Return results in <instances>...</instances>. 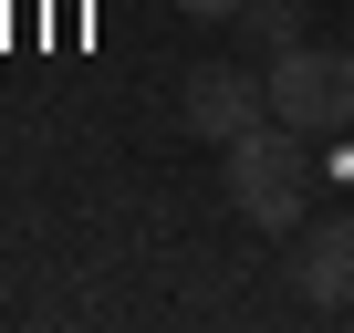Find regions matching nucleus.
<instances>
[{"label": "nucleus", "instance_id": "f257e3e1", "mask_svg": "<svg viewBox=\"0 0 354 333\" xmlns=\"http://www.w3.org/2000/svg\"><path fill=\"white\" fill-rule=\"evenodd\" d=\"M219 188L250 229H302V198H313V135L302 125H250L240 146H219Z\"/></svg>", "mask_w": 354, "mask_h": 333}, {"label": "nucleus", "instance_id": "f03ea898", "mask_svg": "<svg viewBox=\"0 0 354 333\" xmlns=\"http://www.w3.org/2000/svg\"><path fill=\"white\" fill-rule=\"evenodd\" d=\"M261 73H271V115L302 125L313 146L354 125V53H333V42H292V53H271Z\"/></svg>", "mask_w": 354, "mask_h": 333}, {"label": "nucleus", "instance_id": "7ed1b4c3", "mask_svg": "<svg viewBox=\"0 0 354 333\" xmlns=\"http://www.w3.org/2000/svg\"><path fill=\"white\" fill-rule=\"evenodd\" d=\"M177 125L209 135V146H240L250 125H271V73H240V63H198L177 84Z\"/></svg>", "mask_w": 354, "mask_h": 333}, {"label": "nucleus", "instance_id": "20e7f679", "mask_svg": "<svg viewBox=\"0 0 354 333\" xmlns=\"http://www.w3.org/2000/svg\"><path fill=\"white\" fill-rule=\"evenodd\" d=\"M292 281H302V302H313V312H344V302H354V209L302 229V250H292Z\"/></svg>", "mask_w": 354, "mask_h": 333}, {"label": "nucleus", "instance_id": "39448f33", "mask_svg": "<svg viewBox=\"0 0 354 333\" xmlns=\"http://www.w3.org/2000/svg\"><path fill=\"white\" fill-rule=\"evenodd\" d=\"M230 32L271 63V53H292V42H302V0H240V21H230Z\"/></svg>", "mask_w": 354, "mask_h": 333}, {"label": "nucleus", "instance_id": "423d86ee", "mask_svg": "<svg viewBox=\"0 0 354 333\" xmlns=\"http://www.w3.org/2000/svg\"><path fill=\"white\" fill-rule=\"evenodd\" d=\"M188 21H240V0H177Z\"/></svg>", "mask_w": 354, "mask_h": 333}]
</instances>
